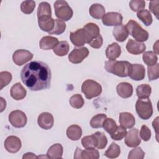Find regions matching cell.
Masks as SVG:
<instances>
[{
	"instance_id": "cell-37",
	"label": "cell",
	"mask_w": 159,
	"mask_h": 159,
	"mask_svg": "<svg viewBox=\"0 0 159 159\" xmlns=\"http://www.w3.org/2000/svg\"><path fill=\"white\" fill-rule=\"evenodd\" d=\"M69 102L73 107L75 109H80L83 106L84 104V101L81 94H76L73 95L70 98Z\"/></svg>"
},
{
	"instance_id": "cell-8",
	"label": "cell",
	"mask_w": 159,
	"mask_h": 159,
	"mask_svg": "<svg viewBox=\"0 0 159 159\" xmlns=\"http://www.w3.org/2000/svg\"><path fill=\"white\" fill-rule=\"evenodd\" d=\"M70 39L72 43L76 47H81L88 43L86 33L83 28L77 29L75 32H70Z\"/></svg>"
},
{
	"instance_id": "cell-12",
	"label": "cell",
	"mask_w": 159,
	"mask_h": 159,
	"mask_svg": "<svg viewBox=\"0 0 159 159\" xmlns=\"http://www.w3.org/2000/svg\"><path fill=\"white\" fill-rule=\"evenodd\" d=\"M89 55V50L86 47L74 48L68 55V60L70 62L78 64L83 61Z\"/></svg>"
},
{
	"instance_id": "cell-29",
	"label": "cell",
	"mask_w": 159,
	"mask_h": 159,
	"mask_svg": "<svg viewBox=\"0 0 159 159\" xmlns=\"http://www.w3.org/2000/svg\"><path fill=\"white\" fill-rule=\"evenodd\" d=\"M66 135L71 140H78L82 135V129L78 125H71L66 129Z\"/></svg>"
},
{
	"instance_id": "cell-1",
	"label": "cell",
	"mask_w": 159,
	"mask_h": 159,
	"mask_svg": "<svg viewBox=\"0 0 159 159\" xmlns=\"http://www.w3.org/2000/svg\"><path fill=\"white\" fill-rule=\"evenodd\" d=\"M20 79L30 91L46 89L50 87L51 70L48 65L43 61H32L22 69Z\"/></svg>"
},
{
	"instance_id": "cell-20",
	"label": "cell",
	"mask_w": 159,
	"mask_h": 159,
	"mask_svg": "<svg viewBox=\"0 0 159 159\" xmlns=\"http://www.w3.org/2000/svg\"><path fill=\"white\" fill-rule=\"evenodd\" d=\"M116 90L118 95L122 98H128L133 93V87L131 84L127 82H121L117 84Z\"/></svg>"
},
{
	"instance_id": "cell-38",
	"label": "cell",
	"mask_w": 159,
	"mask_h": 159,
	"mask_svg": "<svg viewBox=\"0 0 159 159\" xmlns=\"http://www.w3.org/2000/svg\"><path fill=\"white\" fill-rule=\"evenodd\" d=\"M117 127L116 122L112 118H106L102 124V127L110 135L114 132Z\"/></svg>"
},
{
	"instance_id": "cell-22",
	"label": "cell",
	"mask_w": 159,
	"mask_h": 159,
	"mask_svg": "<svg viewBox=\"0 0 159 159\" xmlns=\"http://www.w3.org/2000/svg\"><path fill=\"white\" fill-rule=\"evenodd\" d=\"M58 42V39L52 36L47 35L44 36L41 39L39 42V46L41 49L47 50L54 48Z\"/></svg>"
},
{
	"instance_id": "cell-17",
	"label": "cell",
	"mask_w": 159,
	"mask_h": 159,
	"mask_svg": "<svg viewBox=\"0 0 159 159\" xmlns=\"http://www.w3.org/2000/svg\"><path fill=\"white\" fill-rule=\"evenodd\" d=\"M126 49L127 52L133 55H139L146 49V46L142 42H137L130 39L126 44Z\"/></svg>"
},
{
	"instance_id": "cell-6",
	"label": "cell",
	"mask_w": 159,
	"mask_h": 159,
	"mask_svg": "<svg viewBox=\"0 0 159 159\" xmlns=\"http://www.w3.org/2000/svg\"><path fill=\"white\" fill-rule=\"evenodd\" d=\"M54 9L55 16L59 19L67 21L73 16V10L65 1H56L54 2Z\"/></svg>"
},
{
	"instance_id": "cell-49",
	"label": "cell",
	"mask_w": 159,
	"mask_h": 159,
	"mask_svg": "<svg viewBox=\"0 0 159 159\" xmlns=\"http://www.w3.org/2000/svg\"><path fill=\"white\" fill-rule=\"evenodd\" d=\"M158 117H157L155 118V119L152 122L153 127L154 128V129L155 130V132H156V137H157V141H158Z\"/></svg>"
},
{
	"instance_id": "cell-11",
	"label": "cell",
	"mask_w": 159,
	"mask_h": 159,
	"mask_svg": "<svg viewBox=\"0 0 159 159\" xmlns=\"http://www.w3.org/2000/svg\"><path fill=\"white\" fill-rule=\"evenodd\" d=\"M123 17L120 13L116 12H109L104 14L102 18V22L106 26H117L122 24Z\"/></svg>"
},
{
	"instance_id": "cell-24",
	"label": "cell",
	"mask_w": 159,
	"mask_h": 159,
	"mask_svg": "<svg viewBox=\"0 0 159 159\" xmlns=\"http://www.w3.org/2000/svg\"><path fill=\"white\" fill-rule=\"evenodd\" d=\"M112 33L116 40L120 42L125 41L129 36V32L126 26L122 24L116 26L113 29Z\"/></svg>"
},
{
	"instance_id": "cell-5",
	"label": "cell",
	"mask_w": 159,
	"mask_h": 159,
	"mask_svg": "<svg viewBox=\"0 0 159 159\" xmlns=\"http://www.w3.org/2000/svg\"><path fill=\"white\" fill-rule=\"evenodd\" d=\"M81 91L87 99H91L101 94L102 93V87L96 81L86 80L82 84Z\"/></svg>"
},
{
	"instance_id": "cell-15",
	"label": "cell",
	"mask_w": 159,
	"mask_h": 159,
	"mask_svg": "<svg viewBox=\"0 0 159 159\" xmlns=\"http://www.w3.org/2000/svg\"><path fill=\"white\" fill-rule=\"evenodd\" d=\"M141 142L139 132L137 129H132L129 130L125 135V143L129 147H136Z\"/></svg>"
},
{
	"instance_id": "cell-35",
	"label": "cell",
	"mask_w": 159,
	"mask_h": 159,
	"mask_svg": "<svg viewBox=\"0 0 159 159\" xmlns=\"http://www.w3.org/2000/svg\"><path fill=\"white\" fill-rule=\"evenodd\" d=\"M143 62L147 66H153L157 63L158 57L157 55L152 51L145 52L142 56Z\"/></svg>"
},
{
	"instance_id": "cell-41",
	"label": "cell",
	"mask_w": 159,
	"mask_h": 159,
	"mask_svg": "<svg viewBox=\"0 0 159 159\" xmlns=\"http://www.w3.org/2000/svg\"><path fill=\"white\" fill-rule=\"evenodd\" d=\"M127 132L125 128L122 126H117L116 130L111 135L112 139L114 140H120L124 138L127 134Z\"/></svg>"
},
{
	"instance_id": "cell-30",
	"label": "cell",
	"mask_w": 159,
	"mask_h": 159,
	"mask_svg": "<svg viewBox=\"0 0 159 159\" xmlns=\"http://www.w3.org/2000/svg\"><path fill=\"white\" fill-rule=\"evenodd\" d=\"M152 93V88L148 84H142L136 88V94L139 99L148 98Z\"/></svg>"
},
{
	"instance_id": "cell-32",
	"label": "cell",
	"mask_w": 159,
	"mask_h": 159,
	"mask_svg": "<svg viewBox=\"0 0 159 159\" xmlns=\"http://www.w3.org/2000/svg\"><path fill=\"white\" fill-rule=\"evenodd\" d=\"M120 153V148L116 143L112 142L108 149L105 152L104 155L109 158H115L119 156Z\"/></svg>"
},
{
	"instance_id": "cell-43",
	"label": "cell",
	"mask_w": 159,
	"mask_h": 159,
	"mask_svg": "<svg viewBox=\"0 0 159 159\" xmlns=\"http://www.w3.org/2000/svg\"><path fill=\"white\" fill-rule=\"evenodd\" d=\"M129 6L132 11L139 12L145 7V2L143 0H132L129 2Z\"/></svg>"
},
{
	"instance_id": "cell-48",
	"label": "cell",
	"mask_w": 159,
	"mask_h": 159,
	"mask_svg": "<svg viewBox=\"0 0 159 159\" xmlns=\"http://www.w3.org/2000/svg\"><path fill=\"white\" fill-rule=\"evenodd\" d=\"M159 1H151L149 4V10L155 16L157 19L158 18L159 14Z\"/></svg>"
},
{
	"instance_id": "cell-16",
	"label": "cell",
	"mask_w": 159,
	"mask_h": 159,
	"mask_svg": "<svg viewBox=\"0 0 159 159\" xmlns=\"http://www.w3.org/2000/svg\"><path fill=\"white\" fill-rule=\"evenodd\" d=\"M37 122L40 127L45 130L51 129L54 124L53 116L52 114L44 112L41 113L37 119Z\"/></svg>"
},
{
	"instance_id": "cell-18",
	"label": "cell",
	"mask_w": 159,
	"mask_h": 159,
	"mask_svg": "<svg viewBox=\"0 0 159 159\" xmlns=\"http://www.w3.org/2000/svg\"><path fill=\"white\" fill-rule=\"evenodd\" d=\"M145 67L141 64H132L129 73V77L135 80H142L145 78Z\"/></svg>"
},
{
	"instance_id": "cell-33",
	"label": "cell",
	"mask_w": 159,
	"mask_h": 159,
	"mask_svg": "<svg viewBox=\"0 0 159 159\" xmlns=\"http://www.w3.org/2000/svg\"><path fill=\"white\" fill-rule=\"evenodd\" d=\"M137 16L146 26L150 25L153 22L152 16L147 9H143L137 12Z\"/></svg>"
},
{
	"instance_id": "cell-9",
	"label": "cell",
	"mask_w": 159,
	"mask_h": 159,
	"mask_svg": "<svg viewBox=\"0 0 159 159\" xmlns=\"http://www.w3.org/2000/svg\"><path fill=\"white\" fill-rule=\"evenodd\" d=\"M33 54L27 50L19 49L15 51L12 55V60L14 63L18 65L21 66L27 61L32 60Z\"/></svg>"
},
{
	"instance_id": "cell-40",
	"label": "cell",
	"mask_w": 159,
	"mask_h": 159,
	"mask_svg": "<svg viewBox=\"0 0 159 159\" xmlns=\"http://www.w3.org/2000/svg\"><path fill=\"white\" fill-rule=\"evenodd\" d=\"M148 78L150 81L155 80L159 77V64L153 66H148Z\"/></svg>"
},
{
	"instance_id": "cell-28",
	"label": "cell",
	"mask_w": 159,
	"mask_h": 159,
	"mask_svg": "<svg viewBox=\"0 0 159 159\" xmlns=\"http://www.w3.org/2000/svg\"><path fill=\"white\" fill-rule=\"evenodd\" d=\"M91 16L94 19H99L103 17L105 14V8L101 4L95 3L91 6L89 9Z\"/></svg>"
},
{
	"instance_id": "cell-7",
	"label": "cell",
	"mask_w": 159,
	"mask_h": 159,
	"mask_svg": "<svg viewBox=\"0 0 159 159\" xmlns=\"http://www.w3.org/2000/svg\"><path fill=\"white\" fill-rule=\"evenodd\" d=\"M9 121L13 127L21 128L26 125L27 118L24 112L20 110H15L9 114Z\"/></svg>"
},
{
	"instance_id": "cell-13",
	"label": "cell",
	"mask_w": 159,
	"mask_h": 159,
	"mask_svg": "<svg viewBox=\"0 0 159 159\" xmlns=\"http://www.w3.org/2000/svg\"><path fill=\"white\" fill-rule=\"evenodd\" d=\"M99 158V153L98 150L94 148H85L82 150L81 148L76 147L74 155V158L83 159H98Z\"/></svg>"
},
{
	"instance_id": "cell-34",
	"label": "cell",
	"mask_w": 159,
	"mask_h": 159,
	"mask_svg": "<svg viewBox=\"0 0 159 159\" xmlns=\"http://www.w3.org/2000/svg\"><path fill=\"white\" fill-rule=\"evenodd\" d=\"M66 29V24L61 19H55L53 29L48 32L50 35H60L63 33Z\"/></svg>"
},
{
	"instance_id": "cell-2",
	"label": "cell",
	"mask_w": 159,
	"mask_h": 159,
	"mask_svg": "<svg viewBox=\"0 0 159 159\" xmlns=\"http://www.w3.org/2000/svg\"><path fill=\"white\" fill-rule=\"evenodd\" d=\"M131 63L127 61L109 60L105 62V69L109 73L119 77H127L131 68Z\"/></svg>"
},
{
	"instance_id": "cell-25",
	"label": "cell",
	"mask_w": 159,
	"mask_h": 159,
	"mask_svg": "<svg viewBox=\"0 0 159 159\" xmlns=\"http://www.w3.org/2000/svg\"><path fill=\"white\" fill-rule=\"evenodd\" d=\"M83 29H84L88 37V43H89L92 39H93L96 37L100 35V29L99 27L94 23H93V22L88 23L84 26Z\"/></svg>"
},
{
	"instance_id": "cell-21",
	"label": "cell",
	"mask_w": 159,
	"mask_h": 159,
	"mask_svg": "<svg viewBox=\"0 0 159 159\" xmlns=\"http://www.w3.org/2000/svg\"><path fill=\"white\" fill-rule=\"evenodd\" d=\"M26 89L20 83H16L14 84L11 87L10 91L11 97L17 101L24 99L26 96Z\"/></svg>"
},
{
	"instance_id": "cell-19",
	"label": "cell",
	"mask_w": 159,
	"mask_h": 159,
	"mask_svg": "<svg viewBox=\"0 0 159 159\" xmlns=\"http://www.w3.org/2000/svg\"><path fill=\"white\" fill-rule=\"evenodd\" d=\"M119 121L120 125L125 129H130L133 127L135 124L134 116L131 113L127 112L120 113Z\"/></svg>"
},
{
	"instance_id": "cell-27",
	"label": "cell",
	"mask_w": 159,
	"mask_h": 159,
	"mask_svg": "<svg viewBox=\"0 0 159 159\" xmlns=\"http://www.w3.org/2000/svg\"><path fill=\"white\" fill-rule=\"evenodd\" d=\"M63 147L60 143H55L52 145L48 150L47 155L48 158H61L63 155Z\"/></svg>"
},
{
	"instance_id": "cell-52",
	"label": "cell",
	"mask_w": 159,
	"mask_h": 159,
	"mask_svg": "<svg viewBox=\"0 0 159 159\" xmlns=\"http://www.w3.org/2000/svg\"><path fill=\"white\" fill-rule=\"evenodd\" d=\"M158 41L157 40V41L155 42V43L153 45V50H154V53H155L156 55H158Z\"/></svg>"
},
{
	"instance_id": "cell-51",
	"label": "cell",
	"mask_w": 159,
	"mask_h": 159,
	"mask_svg": "<svg viewBox=\"0 0 159 159\" xmlns=\"http://www.w3.org/2000/svg\"><path fill=\"white\" fill-rule=\"evenodd\" d=\"M0 99H1V112H2L4 111V109L6 108V101L4 100V99L1 97L0 98Z\"/></svg>"
},
{
	"instance_id": "cell-50",
	"label": "cell",
	"mask_w": 159,
	"mask_h": 159,
	"mask_svg": "<svg viewBox=\"0 0 159 159\" xmlns=\"http://www.w3.org/2000/svg\"><path fill=\"white\" fill-rule=\"evenodd\" d=\"M22 158L23 159H25V158H37V157L35 154H34L33 153L28 152V153H25L23 155Z\"/></svg>"
},
{
	"instance_id": "cell-44",
	"label": "cell",
	"mask_w": 159,
	"mask_h": 159,
	"mask_svg": "<svg viewBox=\"0 0 159 159\" xmlns=\"http://www.w3.org/2000/svg\"><path fill=\"white\" fill-rule=\"evenodd\" d=\"M145 157V152L140 147H136L132 149L129 153V159H142Z\"/></svg>"
},
{
	"instance_id": "cell-23",
	"label": "cell",
	"mask_w": 159,
	"mask_h": 159,
	"mask_svg": "<svg viewBox=\"0 0 159 159\" xmlns=\"http://www.w3.org/2000/svg\"><path fill=\"white\" fill-rule=\"evenodd\" d=\"M120 46L116 42L109 45L106 50V57L109 59V60H115L120 56Z\"/></svg>"
},
{
	"instance_id": "cell-26",
	"label": "cell",
	"mask_w": 159,
	"mask_h": 159,
	"mask_svg": "<svg viewBox=\"0 0 159 159\" xmlns=\"http://www.w3.org/2000/svg\"><path fill=\"white\" fill-rule=\"evenodd\" d=\"M94 147L98 149H103L107 143V139L105 134L101 132H96L92 134Z\"/></svg>"
},
{
	"instance_id": "cell-31",
	"label": "cell",
	"mask_w": 159,
	"mask_h": 159,
	"mask_svg": "<svg viewBox=\"0 0 159 159\" xmlns=\"http://www.w3.org/2000/svg\"><path fill=\"white\" fill-rule=\"evenodd\" d=\"M70 45L66 41H60L53 48V52L58 56L63 57L68 53Z\"/></svg>"
},
{
	"instance_id": "cell-42",
	"label": "cell",
	"mask_w": 159,
	"mask_h": 159,
	"mask_svg": "<svg viewBox=\"0 0 159 159\" xmlns=\"http://www.w3.org/2000/svg\"><path fill=\"white\" fill-rule=\"evenodd\" d=\"M12 75L9 71H1L0 73V89L7 86L12 80Z\"/></svg>"
},
{
	"instance_id": "cell-46",
	"label": "cell",
	"mask_w": 159,
	"mask_h": 159,
	"mask_svg": "<svg viewBox=\"0 0 159 159\" xmlns=\"http://www.w3.org/2000/svg\"><path fill=\"white\" fill-rule=\"evenodd\" d=\"M81 143L84 148H95L92 135L84 137L81 140Z\"/></svg>"
},
{
	"instance_id": "cell-39",
	"label": "cell",
	"mask_w": 159,
	"mask_h": 159,
	"mask_svg": "<svg viewBox=\"0 0 159 159\" xmlns=\"http://www.w3.org/2000/svg\"><path fill=\"white\" fill-rule=\"evenodd\" d=\"M35 7V2L34 1H24L21 3L20 10L26 14H31Z\"/></svg>"
},
{
	"instance_id": "cell-4",
	"label": "cell",
	"mask_w": 159,
	"mask_h": 159,
	"mask_svg": "<svg viewBox=\"0 0 159 159\" xmlns=\"http://www.w3.org/2000/svg\"><path fill=\"white\" fill-rule=\"evenodd\" d=\"M136 112L140 118L147 120L153 114V107L151 101L148 98L139 99L135 104Z\"/></svg>"
},
{
	"instance_id": "cell-14",
	"label": "cell",
	"mask_w": 159,
	"mask_h": 159,
	"mask_svg": "<svg viewBox=\"0 0 159 159\" xmlns=\"http://www.w3.org/2000/svg\"><path fill=\"white\" fill-rule=\"evenodd\" d=\"M22 146L20 139L16 136L11 135L6 138L4 141V147L10 153H17Z\"/></svg>"
},
{
	"instance_id": "cell-3",
	"label": "cell",
	"mask_w": 159,
	"mask_h": 159,
	"mask_svg": "<svg viewBox=\"0 0 159 159\" xmlns=\"http://www.w3.org/2000/svg\"><path fill=\"white\" fill-rule=\"evenodd\" d=\"M129 34L139 42H143L148 40V33L143 29L140 25L134 20H130L125 25Z\"/></svg>"
},
{
	"instance_id": "cell-10",
	"label": "cell",
	"mask_w": 159,
	"mask_h": 159,
	"mask_svg": "<svg viewBox=\"0 0 159 159\" xmlns=\"http://www.w3.org/2000/svg\"><path fill=\"white\" fill-rule=\"evenodd\" d=\"M38 23L44 22L52 19V11L49 3L42 2L39 4L37 9Z\"/></svg>"
},
{
	"instance_id": "cell-47",
	"label": "cell",
	"mask_w": 159,
	"mask_h": 159,
	"mask_svg": "<svg viewBox=\"0 0 159 159\" xmlns=\"http://www.w3.org/2000/svg\"><path fill=\"white\" fill-rule=\"evenodd\" d=\"M102 43H103L102 37L101 35H99L98 36L92 39L88 44H89V45L94 48H99L101 47Z\"/></svg>"
},
{
	"instance_id": "cell-45",
	"label": "cell",
	"mask_w": 159,
	"mask_h": 159,
	"mask_svg": "<svg viewBox=\"0 0 159 159\" xmlns=\"http://www.w3.org/2000/svg\"><path fill=\"white\" fill-rule=\"evenodd\" d=\"M140 135L144 141H148L151 137V131L150 129L145 125H143L141 127L140 131Z\"/></svg>"
},
{
	"instance_id": "cell-36",
	"label": "cell",
	"mask_w": 159,
	"mask_h": 159,
	"mask_svg": "<svg viewBox=\"0 0 159 159\" xmlns=\"http://www.w3.org/2000/svg\"><path fill=\"white\" fill-rule=\"evenodd\" d=\"M107 118V116L104 114H98L93 116L90 120V125L94 129L102 127V124Z\"/></svg>"
}]
</instances>
